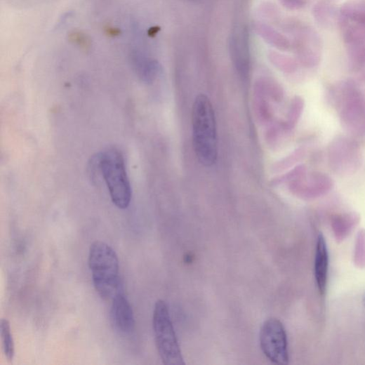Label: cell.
Wrapping results in <instances>:
<instances>
[{
    "instance_id": "1",
    "label": "cell",
    "mask_w": 365,
    "mask_h": 365,
    "mask_svg": "<svg viewBox=\"0 0 365 365\" xmlns=\"http://www.w3.org/2000/svg\"><path fill=\"white\" fill-rule=\"evenodd\" d=\"M192 133L199 161L206 167L213 166L218 154L216 120L213 105L204 95H199L194 103Z\"/></svg>"
},
{
    "instance_id": "2",
    "label": "cell",
    "mask_w": 365,
    "mask_h": 365,
    "mask_svg": "<svg viewBox=\"0 0 365 365\" xmlns=\"http://www.w3.org/2000/svg\"><path fill=\"white\" fill-rule=\"evenodd\" d=\"M88 266L95 288L102 298L112 300L123 291L118 255L110 246L100 241L91 244Z\"/></svg>"
},
{
    "instance_id": "3",
    "label": "cell",
    "mask_w": 365,
    "mask_h": 365,
    "mask_svg": "<svg viewBox=\"0 0 365 365\" xmlns=\"http://www.w3.org/2000/svg\"><path fill=\"white\" fill-rule=\"evenodd\" d=\"M113 204L120 209L127 208L132 198V190L123 154L117 149H109L97 159Z\"/></svg>"
},
{
    "instance_id": "4",
    "label": "cell",
    "mask_w": 365,
    "mask_h": 365,
    "mask_svg": "<svg viewBox=\"0 0 365 365\" xmlns=\"http://www.w3.org/2000/svg\"><path fill=\"white\" fill-rule=\"evenodd\" d=\"M153 328L159 356L164 364H185L182 358L167 304L159 300L154 306Z\"/></svg>"
},
{
    "instance_id": "5",
    "label": "cell",
    "mask_w": 365,
    "mask_h": 365,
    "mask_svg": "<svg viewBox=\"0 0 365 365\" xmlns=\"http://www.w3.org/2000/svg\"><path fill=\"white\" fill-rule=\"evenodd\" d=\"M338 105L342 122L352 132L365 130V100L352 82H345L340 87Z\"/></svg>"
},
{
    "instance_id": "6",
    "label": "cell",
    "mask_w": 365,
    "mask_h": 365,
    "mask_svg": "<svg viewBox=\"0 0 365 365\" xmlns=\"http://www.w3.org/2000/svg\"><path fill=\"white\" fill-rule=\"evenodd\" d=\"M260 345L264 354L272 362L288 364L287 334L279 319L272 317L264 322L260 332Z\"/></svg>"
},
{
    "instance_id": "7",
    "label": "cell",
    "mask_w": 365,
    "mask_h": 365,
    "mask_svg": "<svg viewBox=\"0 0 365 365\" xmlns=\"http://www.w3.org/2000/svg\"><path fill=\"white\" fill-rule=\"evenodd\" d=\"M328 160L334 172L349 175L359 169L361 157L356 143L346 137H338L329 146Z\"/></svg>"
},
{
    "instance_id": "8",
    "label": "cell",
    "mask_w": 365,
    "mask_h": 365,
    "mask_svg": "<svg viewBox=\"0 0 365 365\" xmlns=\"http://www.w3.org/2000/svg\"><path fill=\"white\" fill-rule=\"evenodd\" d=\"M295 48L300 61L305 66L314 67L321 62L322 41L317 32L312 28L301 29Z\"/></svg>"
},
{
    "instance_id": "9",
    "label": "cell",
    "mask_w": 365,
    "mask_h": 365,
    "mask_svg": "<svg viewBox=\"0 0 365 365\" xmlns=\"http://www.w3.org/2000/svg\"><path fill=\"white\" fill-rule=\"evenodd\" d=\"M230 47L236 69L241 76L246 77L251 65L249 38L246 28L243 27L232 34Z\"/></svg>"
},
{
    "instance_id": "10",
    "label": "cell",
    "mask_w": 365,
    "mask_h": 365,
    "mask_svg": "<svg viewBox=\"0 0 365 365\" xmlns=\"http://www.w3.org/2000/svg\"><path fill=\"white\" fill-rule=\"evenodd\" d=\"M111 319L113 326L119 332L129 333L133 331L135 326L133 311L123 292L112 300Z\"/></svg>"
},
{
    "instance_id": "11",
    "label": "cell",
    "mask_w": 365,
    "mask_h": 365,
    "mask_svg": "<svg viewBox=\"0 0 365 365\" xmlns=\"http://www.w3.org/2000/svg\"><path fill=\"white\" fill-rule=\"evenodd\" d=\"M329 270V255L326 239L322 234L317 238L314 260V277L319 293L326 291Z\"/></svg>"
},
{
    "instance_id": "12",
    "label": "cell",
    "mask_w": 365,
    "mask_h": 365,
    "mask_svg": "<svg viewBox=\"0 0 365 365\" xmlns=\"http://www.w3.org/2000/svg\"><path fill=\"white\" fill-rule=\"evenodd\" d=\"M131 62L134 72L143 81L150 83L156 79L159 66L155 60L135 50L131 52Z\"/></svg>"
},
{
    "instance_id": "13",
    "label": "cell",
    "mask_w": 365,
    "mask_h": 365,
    "mask_svg": "<svg viewBox=\"0 0 365 365\" xmlns=\"http://www.w3.org/2000/svg\"><path fill=\"white\" fill-rule=\"evenodd\" d=\"M334 187L333 179L326 173H311L303 181L300 189L308 197H319L329 192Z\"/></svg>"
},
{
    "instance_id": "14",
    "label": "cell",
    "mask_w": 365,
    "mask_h": 365,
    "mask_svg": "<svg viewBox=\"0 0 365 365\" xmlns=\"http://www.w3.org/2000/svg\"><path fill=\"white\" fill-rule=\"evenodd\" d=\"M312 15L317 23L324 27H333L337 21L339 23L340 13L328 3L317 4L312 9Z\"/></svg>"
},
{
    "instance_id": "15",
    "label": "cell",
    "mask_w": 365,
    "mask_h": 365,
    "mask_svg": "<svg viewBox=\"0 0 365 365\" xmlns=\"http://www.w3.org/2000/svg\"><path fill=\"white\" fill-rule=\"evenodd\" d=\"M256 29L265 41L281 51H288L291 47L289 39L276 29L269 26L258 24Z\"/></svg>"
},
{
    "instance_id": "16",
    "label": "cell",
    "mask_w": 365,
    "mask_h": 365,
    "mask_svg": "<svg viewBox=\"0 0 365 365\" xmlns=\"http://www.w3.org/2000/svg\"><path fill=\"white\" fill-rule=\"evenodd\" d=\"M0 336H1L4 353L8 360L13 361L15 354V342L11 324L6 318H2L0 322Z\"/></svg>"
},
{
    "instance_id": "17",
    "label": "cell",
    "mask_w": 365,
    "mask_h": 365,
    "mask_svg": "<svg viewBox=\"0 0 365 365\" xmlns=\"http://www.w3.org/2000/svg\"><path fill=\"white\" fill-rule=\"evenodd\" d=\"M69 40L79 49L88 51L91 48V39L86 33L75 30L69 34Z\"/></svg>"
},
{
    "instance_id": "18",
    "label": "cell",
    "mask_w": 365,
    "mask_h": 365,
    "mask_svg": "<svg viewBox=\"0 0 365 365\" xmlns=\"http://www.w3.org/2000/svg\"><path fill=\"white\" fill-rule=\"evenodd\" d=\"M281 2L290 10H300L307 4V0H281Z\"/></svg>"
},
{
    "instance_id": "19",
    "label": "cell",
    "mask_w": 365,
    "mask_h": 365,
    "mask_svg": "<svg viewBox=\"0 0 365 365\" xmlns=\"http://www.w3.org/2000/svg\"><path fill=\"white\" fill-rule=\"evenodd\" d=\"M105 33L109 37H117L121 35V31L119 28L107 25L105 27Z\"/></svg>"
}]
</instances>
